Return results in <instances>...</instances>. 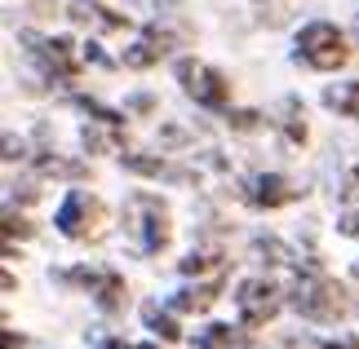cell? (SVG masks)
Returning <instances> with one entry per match:
<instances>
[{
    "instance_id": "cell-6",
    "label": "cell",
    "mask_w": 359,
    "mask_h": 349,
    "mask_svg": "<svg viewBox=\"0 0 359 349\" xmlns=\"http://www.w3.org/2000/svg\"><path fill=\"white\" fill-rule=\"evenodd\" d=\"M236 305H240V323L257 327V323H266V318H275L280 292L271 283H262V278H248V283H240V292H236Z\"/></svg>"
},
{
    "instance_id": "cell-18",
    "label": "cell",
    "mask_w": 359,
    "mask_h": 349,
    "mask_svg": "<svg viewBox=\"0 0 359 349\" xmlns=\"http://www.w3.org/2000/svg\"><path fill=\"white\" fill-rule=\"evenodd\" d=\"M217 265H222V257H217V252H213V248H209V252H191V257L182 261V274H200V270H217Z\"/></svg>"
},
{
    "instance_id": "cell-15",
    "label": "cell",
    "mask_w": 359,
    "mask_h": 349,
    "mask_svg": "<svg viewBox=\"0 0 359 349\" xmlns=\"http://www.w3.org/2000/svg\"><path fill=\"white\" fill-rule=\"evenodd\" d=\"M124 169H129V173H142V177H187V173H177L164 159H151V155H124Z\"/></svg>"
},
{
    "instance_id": "cell-24",
    "label": "cell",
    "mask_w": 359,
    "mask_h": 349,
    "mask_svg": "<svg viewBox=\"0 0 359 349\" xmlns=\"http://www.w3.org/2000/svg\"><path fill=\"white\" fill-rule=\"evenodd\" d=\"M328 349H359V341H337V345H328Z\"/></svg>"
},
{
    "instance_id": "cell-17",
    "label": "cell",
    "mask_w": 359,
    "mask_h": 349,
    "mask_svg": "<svg viewBox=\"0 0 359 349\" xmlns=\"http://www.w3.org/2000/svg\"><path fill=\"white\" fill-rule=\"evenodd\" d=\"M40 173H53V177H85V164H72V159H58V155H40Z\"/></svg>"
},
{
    "instance_id": "cell-16",
    "label": "cell",
    "mask_w": 359,
    "mask_h": 349,
    "mask_svg": "<svg viewBox=\"0 0 359 349\" xmlns=\"http://www.w3.org/2000/svg\"><path fill=\"white\" fill-rule=\"evenodd\" d=\"M231 341H236V327H226V323H213L204 336H196V349H226Z\"/></svg>"
},
{
    "instance_id": "cell-9",
    "label": "cell",
    "mask_w": 359,
    "mask_h": 349,
    "mask_svg": "<svg viewBox=\"0 0 359 349\" xmlns=\"http://www.w3.org/2000/svg\"><path fill=\"white\" fill-rule=\"evenodd\" d=\"M164 53H169V36L160 31V27H151V31H142L133 40L129 49H124V66H133V71H142V66L151 62H160Z\"/></svg>"
},
{
    "instance_id": "cell-12",
    "label": "cell",
    "mask_w": 359,
    "mask_h": 349,
    "mask_svg": "<svg viewBox=\"0 0 359 349\" xmlns=\"http://www.w3.org/2000/svg\"><path fill=\"white\" fill-rule=\"evenodd\" d=\"M217 301V283H204V287H187L173 297V310H187V314H200Z\"/></svg>"
},
{
    "instance_id": "cell-11",
    "label": "cell",
    "mask_w": 359,
    "mask_h": 349,
    "mask_svg": "<svg viewBox=\"0 0 359 349\" xmlns=\"http://www.w3.org/2000/svg\"><path fill=\"white\" fill-rule=\"evenodd\" d=\"M67 18L80 22V27H124L120 13H102V5H93V0H76V5H67Z\"/></svg>"
},
{
    "instance_id": "cell-2",
    "label": "cell",
    "mask_w": 359,
    "mask_h": 349,
    "mask_svg": "<svg viewBox=\"0 0 359 349\" xmlns=\"http://www.w3.org/2000/svg\"><path fill=\"white\" fill-rule=\"evenodd\" d=\"M293 305H297V314H306L315 318V323H328V318H337L346 305H341L337 297V287L328 283L324 274H306V278H297V287H293Z\"/></svg>"
},
{
    "instance_id": "cell-26",
    "label": "cell",
    "mask_w": 359,
    "mask_h": 349,
    "mask_svg": "<svg viewBox=\"0 0 359 349\" xmlns=\"http://www.w3.org/2000/svg\"><path fill=\"white\" fill-rule=\"evenodd\" d=\"M351 177H355V181H359V169H355V173H351Z\"/></svg>"
},
{
    "instance_id": "cell-25",
    "label": "cell",
    "mask_w": 359,
    "mask_h": 349,
    "mask_svg": "<svg viewBox=\"0 0 359 349\" xmlns=\"http://www.w3.org/2000/svg\"><path fill=\"white\" fill-rule=\"evenodd\" d=\"M133 349H160V345H133Z\"/></svg>"
},
{
    "instance_id": "cell-13",
    "label": "cell",
    "mask_w": 359,
    "mask_h": 349,
    "mask_svg": "<svg viewBox=\"0 0 359 349\" xmlns=\"http://www.w3.org/2000/svg\"><path fill=\"white\" fill-rule=\"evenodd\" d=\"M324 102L341 111V115H359V80H346V85H333L324 93Z\"/></svg>"
},
{
    "instance_id": "cell-10",
    "label": "cell",
    "mask_w": 359,
    "mask_h": 349,
    "mask_svg": "<svg viewBox=\"0 0 359 349\" xmlns=\"http://www.w3.org/2000/svg\"><path fill=\"white\" fill-rule=\"evenodd\" d=\"M248 204H257V208H280V204H288L293 199V186H288V181L280 177V173H262V177H253L248 181Z\"/></svg>"
},
{
    "instance_id": "cell-21",
    "label": "cell",
    "mask_w": 359,
    "mask_h": 349,
    "mask_svg": "<svg viewBox=\"0 0 359 349\" xmlns=\"http://www.w3.org/2000/svg\"><path fill=\"white\" fill-rule=\"evenodd\" d=\"M5 234H9V239H13V234H32V226H27L22 217H13V213H9V217H5Z\"/></svg>"
},
{
    "instance_id": "cell-7",
    "label": "cell",
    "mask_w": 359,
    "mask_h": 349,
    "mask_svg": "<svg viewBox=\"0 0 359 349\" xmlns=\"http://www.w3.org/2000/svg\"><path fill=\"white\" fill-rule=\"evenodd\" d=\"M133 204L142 208V221H137V226H142V252H160V248L169 243V221H164V208L151 199V194H137Z\"/></svg>"
},
{
    "instance_id": "cell-19",
    "label": "cell",
    "mask_w": 359,
    "mask_h": 349,
    "mask_svg": "<svg viewBox=\"0 0 359 349\" xmlns=\"http://www.w3.org/2000/svg\"><path fill=\"white\" fill-rule=\"evenodd\" d=\"M85 146H93V150H116V146H120V129H111V133L85 129Z\"/></svg>"
},
{
    "instance_id": "cell-8",
    "label": "cell",
    "mask_w": 359,
    "mask_h": 349,
    "mask_svg": "<svg viewBox=\"0 0 359 349\" xmlns=\"http://www.w3.org/2000/svg\"><path fill=\"white\" fill-rule=\"evenodd\" d=\"M67 283H85L93 297H98L102 310H120V301H124V283L116 274H93V270H72L67 274Z\"/></svg>"
},
{
    "instance_id": "cell-23",
    "label": "cell",
    "mask_w": 359,
    "mask_h": 349,
    "mask_svg": "<svg viewBox=\"0 0 359 349\" xmlns=\"http://www.w3.org/2000/svg\"><path fill=\"white\" fill-rule=\"evenodd\" d=\"M13 155H22V146L13 142V137H5V159H13Z\"/></svg>"
},
{
    "instance_id": "cell-3",
    "label": "cell",
    "mask_w": 359,
    "mask_h": 349,
    "mask_svg": "<svg viewBox=\"0 0 359 349\" xmlns=\"http://www.w3.org/2000/svg\"><path fill=\"white\" fill-rule=\"evenodd\" d=\"M177 80H182V89L196 97L200 106H222L226 102V93H231V85L222 76L213 71V66H204V62H177Z\"/></svg>"
},
{
    "instance_id": "cell-1",
    "label": "cell",
    "mask_w": 359,
    "mask_h": 349,
    "mask_svg": "<svg viewBox=\"0 0 359 349\" xmlns=\"http://www.w3.org/2000/svg\"><path fill=\"white\" fill-rule=\"evenodd\" d=\"M297 58L311 62L315 71H337L351 58V49H346V40H341V31L333 22H306L297 36Z\"/></svg>"
},
{
    "instance_id": "cell-14",
    "label": "cell",
    "mask_w": 359,
    "mask_h": 349,
    "mask_svg": "<svg viewBox=\"0 0 359 349\" xmlns=\"http://www.w3.org/2000/svg\"><path fill=\"white\" fill-rule=\"evenodd\" d=\"M142 323H147L151 332H156V336H164V341H182V327H177L169 314H160V310H156L151 301L142 305Z\"/></svg>"
},
{
    "instance_id": "cell-4",
    "label": "cell",
    "mask_w": 359,
    "mask_h": 349,
    "mask_svg": "<svg viewBox=\"0 0 359 349\" xmlns=\"http://www.w3.org/2000/svg\"><path fill=\"white\" fill-rule=\"evenodd\" d=\"M18 40L27 45V53H32V58L45 66V76H58V80H72V76H76L72 40H40V36H32V31H22Z\"/></svg>"
},
{
    "instance_id": "cell-22",
    "label": "cell",
    "mask_w": 359,
    "mask_h": 349,
    "mask_svg": "<svg viewBox=\"0 0 359 349\" xmlns=\"http://www.w3.org/2000/svg\"><path fill=\"white\" fill-rule=\"evenodd\" d=\"M337 226H341V234H355V239H359V217H341Z\"/></svg>"
},
{
    "instance_id": "cell-5",
    "label": "cell",
    "mask_w": 359,
    "mask_h": 349,
    "mask_svg": "<svg viewBox=\"0 0 359 349\" xmlns=\"http://www.w3.org/2000/svg\"><path fill=\"white\" fill-rule=\"evenodd\" d=\"M98 217H102V204L93 199V194H85V190H72L62 199V208H58V230L67 239H85Z\"/></svg>"
},
{
    "instance_id": "cell-20",
    "label": "cell",
    "mask_w": 359,
    "mask_h": 349,
    "mask_svg": "<svg viewBox=\"0 0 359 349\" xmlns=\"http://www.w3.org/2000/svg\"><path fill=\"white\" fill-rule=\"evenodd\" d=\"M231 129H257V111H231Z\"/></svg>"
}]
</instances>
